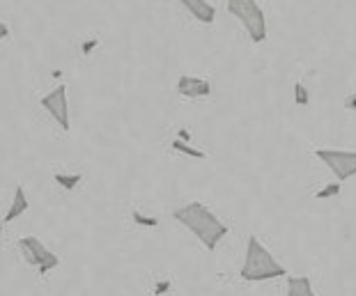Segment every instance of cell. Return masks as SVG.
<instances>
[{
  "instance_id": "6da1fadb",
  "label": "cell",
  "mask_w": 356,
  "mask_h": 296,
  "mask_svg": "<svg viewBox=\"0 0 356 296\" xmlns=\"http://www.w3.org/2000/svg\"><path fill=\"white\" fill-rule=\"evenodd\" d=\"M172 218H175L179 225H184L207 250H216V246L221 244L225 239V234H228V225H225L207 204H202L198 200L175 209L172 211Z\"/></svg>"
},
{
  "instance_id": "7a4b0ae2",
  "label": "cell",
  "mask_w": 356,
  "mask_h": 296,
  "mask_svg": "<svg viewBox=\"0 0 356 296\" xmlns=\"http://www.w3.org/2000/svg\"><path fill=\"white\" fill-rule=\"evenodd\" d=\"M239 276L246 283H264V280H276L287 276V269L269 253V248L255 234H251L246 241V257Z\"/></svg>"
},
{
  "instance_id": "3957f363",
  "label": "cell",
  "mask_w": 356,
  "mask_h": 296,
  "mask_svg": "<svg viewBox=\"0 0 356 296\" xmlns=\"http://www.w3.org/2000/svg\"><path fill=\"white\" fill-rule=\"evenodd\" d=\"M228 12L244 26L253 44L267 40V17L257 0H228Z\"/></svg>"
},
{
  "instance_id": "277c9868",
  "label": "cell",
  "mask_w": 356,
  "mask_h": 296,
  "mask_svg": "<svg viewBox=\"0 0 356 296\" xmlns=\"http://www.w3.org/2000/svg\"><path fill=\"white\" fill-rule=\"evenodd\" d=\"M315 156L327 165L340 184L356 177V149H315Z\"/></svg>"
},
{
  "instance_id": "5b68a950",
  "label": "cell",
  "mask_w": 356,
  "mask_h": 296,
  "mask_svg": "<svg viewBox=\"0 0 356 296\" xmlns=\"http://www.w3.org/2000/svg\"><path fill=\"white\" fill-rule=\"evenodd\" d=\"M19 248H21V253H24L26 262L30 267H35L37 273H42V276H47L49 271H53L60 264L58 255L44 246V241H40L37 237H21Z\"/></svg>"
},
{
  "instance_id": "8992f818",
  "label": "cell",
  "mask_w": 356,
  "mask_h": 296,
  "mask_svg": "<svg viewBox=\"0 0 356 296\" xmlns=\"http://www.w3.org/2000/svg\"><path fill=\"white\" fill-rule=\"evenodd\" d=\"M40 106L49 115L56 120V124L63 129V131H70L72 129V120H70V99H67V85H56L40 99Z\"/></svg>"
},
{
  "instance_id": "52a82bcc",
  "label": "cell",
  "mask_w": 356,
  "mask_h": 296,
  "mask_svg": "<svg viewBox=\"0 0 356 296\" xmlns=\"http://www.w3.org/2000/svg\"><path fill=\"white\" fill-rule=\"evenodd\" d=\"M177 94L184 99H202L211 94V83L198 76H179L177 81Z\"/></svg>"
},
{
  "instance_id": "ba28073f",
  "label": "cell",
  "mask_w": 356,
  "mask_h": 296,
  "mask_svg": "<svg viewBox=\"0 0 356 296\" xmlns=\"http://www.w3.org/2000/svg\"><path fill=\"white\" fill-rule=\"evenodd\" d=\"M177 3L184 7L195 21H200L204 26H209L216 21V7L211 5L209 0H177Z\"/></svg>"
},
{
  "instance_id": "9c48e42d",
  "label": "cell",
  "mask_w": 356,
  "mask_h": 296,
  "mask_svg": "<svg viewBox=\"0 0 356 296\" xmlns=\"http://www.w3.org/2000/svg\"><path fill=\"white\" fill-rule=\"evenodd\" d=\"M28 207H30L28 193H26V188L19 184L17 188H14L12 204H10V209H7V214H5V221H3V223H14L19 216H24V214H26Z\"/></svg>"
},
{
  "instance_id": "30bf717a",
  "label": "cell",
  "mask_w": 356,
  "mask_h": 296,
  "mask_svg": "<svg viewBox=\"0 0 356 296\" xmlns=\"http://www.w3.org/2000/svg\"><path fill=\"white\" fill-rule=\"evenodd\" d=\"M285 296H317L313 290V283H310L308 276H290L287 278V294Z\"/></svg>"
},
{
  "instance_id": "8fae6325",
  "label": "cell",
  "mask_w": 356,
  "mask_h": 296,
  "mask_svg": "<svg viewBox=\"0 0 356 296\" xmlns=\"http://www.w3.org/2000/svg\"><path fill=\"white\" fill-rule=\"evenodd\" d=\"M53 181H56L63 191H74V188L83 181V174H79V172H56L53 174Z\"/></svg>"
},
{
  "instance_id": "7c38bea8",
  "label": "cell",
  "mask_w": 356,
  "mask_h": 296,
  "mask_svg": "<svg viewBox=\"0 0 356 296\" xmlns=\"http://www.w3.org/2000/svg\"><path fill=\"white\" fill-rule=\"evenodd\" d=\"M170 147L175 149V151H179V154H184V156H191V158H207V154H204L202 149H195V147H191L188 142H184V140H179V138H175L170 142Z\"/></svg>"
},
{
  "instance_id": "4fadbf2b",
  "label": "cell",
  "mask_w": 356,
  "mask_h": 296,
  "mask_svg": "<svg viewBox=\"0 0 356 296\" xmlns=\"http://www.w3.org/2000/svg\"><path fill=\"white\" fill-rule=\"evenodd\" d=\"M343 191V184L340 181H329L327 186H322L320 191L315 193V200H327V197H336Z\"/></svg>"
},
{
  "instance_id": "5bb4252c",
  "label": "cell",
  "mask_w": 356,
  "mask_h": 296,
  "mask_svg": "<svg viewBox=\"0 0 356 296\" xmlns=\"http://www.w3.org/2000/svg\"><path fill=\"white\" fill-rule=\"evenodd\" d=\"M131 221L138 227H159V218L156 216H145V214H140L138 209L131 211Z\"/></svg>"
},
{
  "instance_id": "9a60e30c",
  "label": "cell",
  "mask_w": 356,
  "mask_h": 296,
  "mask_svg": "<svg viewBox=\"0 0 356 296\" xmlns=\"http://www.w3.org/2000/svg\"><path fill=\"white\" fill-rule=\"evenodd\" d=\"M294 104L297 106H308L310 104V92L304 83H294Z\"/></svg>"
},
{
  "instance_id": "2e32d148",
  "label": "cell",
  "mask_w": 356,
  "mask_h": 296,
  "mask_svg": "<svg viewBox=\"0 0 356 296\" xmlns=\"http://www.w3.org/2000/svg\"><path fill=\"white\" fill-rule=\"evenodd\" d=\"M345 108H347V110H354V113H356V92H354V94H350V97L345 99Z\"/></svg>"
},
{
  "instance_id": "e0dca14e",
  "label": "cell",
  "mask_w": 356,
  "mask_h": 296,
  "mask_svg": "<svg viewBox=\"0 0 356 296\" xmlns=\"http://www.w3.org/2000/svg\"><path fill=\"white\" fill-rule=\"evenodd\" d=\"M7 37H10V26H7L5 21H0V42L7 40Z\"/></svg>"
},
{
  "instance_id": "ac0fdd59",
  "label": "cell",
  "mask_w": 356,
  "mask_h": 296,
  "mask_svg": "<svg viewBox=\"0 0 356 296\" xmlns=\"http://www.w3.org/2000/svg\"><path fill=\"white\" fill-rule=\"evenodd\" d=\"M168 287H170L168 280H165V283H156V290H154V294H156V296H161V294L168 292Z\"/></svg>"
},
{
  "instance_id": "d6986e66",
  "label": "cell",
  "mask_w": 356,
  "mask_h": 296,
  "mask_svg": "<svg viewBox=\"0 0 356 296\" xmlns=\"http://www.w3.org/2000/svg\"><path fill=\"white\" fill-rule=\"evenodd\" d=\"M177 138H179V140H184V142H188V140H191V133H188L186 129H179V131H177Z\"/></svg>"
},
{
  "instance_id": "ffe728a7",
  "label": "cell",
  "mask_w": 356,
  "mask_h": 296,
  "mask_svg": "<svg viewBox=\"0 0 356 296\" xmlns=\"http://www.w3.org/2000/svg\"><path fill=\"white\" fill-rule=\"evenodd\" d=\"M95 44H97L95 40H92V42H86V47H83V53H86V56H88L90 49H95Z\"/></svg>"
},
{
  "instance_id": "44dd1931",
  "label": "cell",
  "mask_w": 356,
  "mask_h": 296,
  "mask_svg": "<svg viewBox=\"0 0 356 296\" xmlns=\"http://www.w3.org/2000/svg\"><path fill=\"white\" fill-rule=\"evenodd\" d=\"M3 225L5 223H0V250H3Z\"/></svg>"
}]
</instances>
